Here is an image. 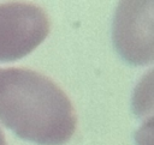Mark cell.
I'll return each instance as SVG.
<instances>
[{
  "label": "cell",
  "mask_w": 154,
  "mask_h": 145,
  "mask_svg": "<svg viewBox=\"0 0 154 145\" xmlns=\"http://www.w3.org/2000/svg\"><path fill=\"white\" fill-rule=\"evenodd\" d=\"M0 121L17 137L40 145H63L77 116L66 93L48 77L28 68H0Z\"/></svg>",
  "instance_id": "obj_1"
},
{
  "label": "cell",
  "mask_w": 154,
  "mask_h": 145,
  "mask_svg": "<svg viewBox=\"0 0 154 145\" xmlns=\"http://www.w3.org/2000/svg\"><path fill=\"white\" fill-rule=\"evenodd\" d=\"M49 32V18L31 2L0 4V62L31 53Z\"/></svg>",
  "instance_id": "obj_2"
},
{
  "label": "cell",
  "mask_w": 154,
  "mask_h": 145,
  "mask_svg": "<svg viewBox=\"0 0 154 145\" xmlns=\"http://www.w3.org/2000/svg\"><path fill=\"white\" fill-rule=\"evenodd\" d=\"M153 1H120L113 18L112 40L131 65L153 61Z\"/></svg>",
  "instance_id": "obj_3"
},
{
  "label": "cell",
  "mask_w": 154,
  "mask_h": 145,
  "mask_svg": "<svg viewBox=\"0 0 154 145\" xmlns=\"http://www.w3.org/2000/svg\"><path fill=\"white\" fill-rule=\"evenodd\" d=\"M0 145H7L6 140H5V137H4V133H2L1 129H0Z\"/></svg>",
  "instance_id": "obj_4"
}]
</instances>
